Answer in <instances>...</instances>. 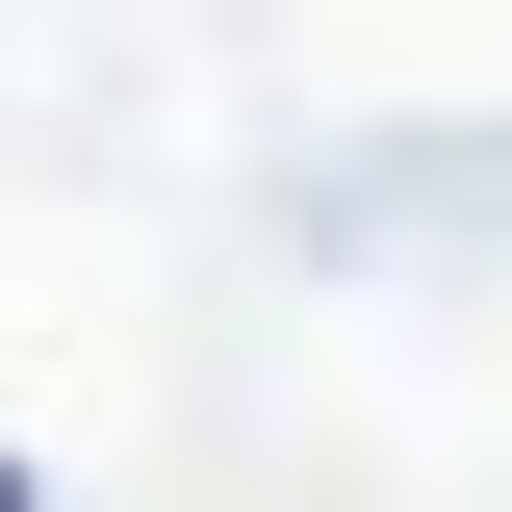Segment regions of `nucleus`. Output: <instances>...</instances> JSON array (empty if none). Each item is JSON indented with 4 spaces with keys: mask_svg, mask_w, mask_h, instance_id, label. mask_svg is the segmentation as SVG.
Segmentation results:
<instances>
[{
    "mask_svg": "<svg viewBox=\"0 0 512 512\" xmlns=\"http://www.w3.org/2000/svg\"><path fill=\"white\" fill-rule=\"evenodd\" d=\"M0 512H26V461H0Z\"/></svg>",
    "mask_w": 512,
    "mask_h": 512,
    "instance_id": "obj_1",
    "label": "nucleus"
}]
</instances>
